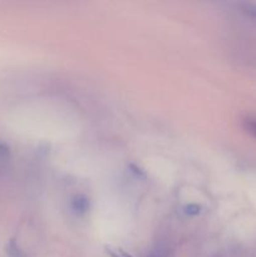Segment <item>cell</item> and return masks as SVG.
Wrapping results in <instances>:
<instances>
[{"mask_svg": "<svg viewBox=\"0 0 256 257\" xmlns=\"http://www.w3.org/2000/svg\"><path fill=\"white\" fill-rule=\"evenodd\" d=\"M105 251H107V253L110 257H133L128 252H125L124 250H122V248L112 247V246H107V247H105Z\"/></svg>", "mask_w": 256, "mask_h": 257, "instance_id": "6da1fadb", "label": "cell"}, {"mask_svg": "<svg viewBox=\"0 0 256 257\" xmlns=\"http://www.w3.org/2000/svg\"><path fill=\"white\" fill-rule=\"evenodd\" d=\"M245 127L247 128V131L251 135L256 137V118H248V119H246Z\"/></svg>", "mask_w": 256, "mask_h": 257, "instance_id": "7a4b0ae2", "label": "cell"}, {"mask_svg": "<svg viewBox=\"0 0 256 257\" xmlns=\"http://www.w3.org/2000/svg\"><path fill=\"white\" fill-rule=\"evenodd\" d=\"M243 9H245L246 14H248L251 18H255V19H256V5L247 4V5H245V7H243Z\"/></svg>", "mask_w": 256, "mask_h": 257, "instance_id": "3957f363", "label": "cell"}, {"mask_svg": "<svg viewBox=\"0 0 256 257\" xmlns=\"http://www.w3.org/2000/svg\"><path fill=\"white\" fill-rule=\"evenodd\" d=\"M200 210L201 208L198 207V206L190 205L186 207V213H188V215H198V213H200Z\"/></svg>", "mask_w": 256, "mask_h": 257, "instance_id": "277c9868", "label": "cell"}, {"mask_svg": "<svg viewBox=\"0 0 256 257\" xmlns=\"http://www.w3.org/2000/svg\"><path fill=\"white\" fill-rule=\"evenodd\" d=\"M148 257H158L157 255H151V256H148Z\"/></svg>", "mask_w": 256, "mask_h": 257, "instance_id": "5b68a950", "label": "cell"}]
</instances>
